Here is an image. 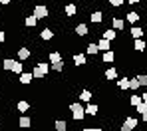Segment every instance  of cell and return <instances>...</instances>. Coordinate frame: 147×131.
<instances>
[{
    "instance_id": "6da1fadb",
    "label": "cell",
    "mask_w": 147,
    "mask_h": 131,
    "mask_svg": "<svg viewBox=\"0 0 147 131\" xmlns=\"http://www.w3.org/2000/svg\"><path fill=\"white\" fill-rule=\"evenodd\" d=\"M50 66L46 62H38L36 66H34V70H32V78L34 79H44L46 78V74H48Z\"/></svg>"
},
{
    "instance_id": "7a4b0ae2",
    "label": "cell",
    "mask_w": 147,
    "mask_h": 131,
    "mask_svg": "<svg viewBox=\"0 0 147 131\" xmlns=\"http://www.w3.org/2000/svg\"><path fill=\"white\" fill-rule=\"evenodd\" d=\"M32 14H34L38 20H44V18H48V16H50V10H48V6H46V4H36Z\"/></svg>"
},
{
    "instance_id": "3957f363",
    "label": "cell",
    "mask_w": 147,
    "mask_h": 131,
    "mask_svg": "<svg viewBox=\"0 0 147 131\" xmlns=\"http://www.w3.org/2000/svg\"><path fill=\"white\" fill-rule=\"evenodd\" d=\"M70 109H72V117L76 121H82V119L86 117V109L80 103H70Z\"/></svg>"
},
{
    "instance_id": "277c9868",
    "label": "cell",
    "mask_w": 147,
    "mask_h": 131,
    "mask_svg": "<svg viewBox=\"0 0 147 131\" xmlns=\"http://www.w3.org/2000/svg\"><path fill=\"white\" fill-rule=\"evenodd\" d=\"M133 127H137V119L135 117H125L121 125V131H133Z\"/></svg>"
},
{
    "instance_id": "5b68a950",
    "label": "cell",
    "mask_w": 147,
    "mask_h": 131,
    "mask_svg": "<svg viewBox=\"0 0 147 131\" xmlns=\"http://www.w3.org/2000/svg\"><path fill=\"white\" fill-rule=\"evenodd\" d=\"M64 14H66V16H76V14H78V6H76L74 2H68L66 8H64Z\"/></svg>"
},
{
    "instance_id": "8992f818",
    "label": "cell",
    "mask_w": 147,
    "mask_h": 131,
    "mask_svg": "<svg viewBox=\"0 0 147 131\" xmlns=\"http://www.w3.org/2000/svg\"><path fill=\"white\" fill-rule=\"evenodd\" d=\"M18 125H20V129H30V127H32V119L26 117V115H22V117L18 119Z\"/></svg>"
},
{
    "instance_id": "52a82bcc",
    "label": "cell",
    "mask_w": 147,
    "mask_h": 131,
    "mask_svg": "<svg viewBox=\"0 0 147 131\" xmlns=\"http://www.w3.org/2000/svg\"><path fill=\"white\" fill-rule=\"evenodd\" d=\"M32 56V52H30V48H18V60L20 62H24V60H28Z\"/></svg>"
},
{
    "instance_id": "ba28073f",
    "label": "cell",
    "mask_w": 147,
    "mask_h": 131,
    "mask_svg": "<svg viewBox=\"0 0 147 131\" xmlns=\"http://www.w3.org/2000/svg\"><path fill=\"white\" fill-rule=\"evenodd\" d=\"M24 24L28 28H34L36 24H38V18H36L34 14H30V16H26V18H24Z\"/></svg>"
},
{
    "instance_id": "9c48e42d",
    "label": "cell",
    "mask_w": 147,
    "mask_h": 131,
    "mask_svg": "<svg viewBox=\"0 0 147 131\" xmlns=\"http://www.w3.org/2000/svg\"><path fill=\"white\" fill-rule=\"evenodd\" d=\"M76 34H78L80 38L88 36V34H90V32H88V26H86V24H78V26H76Z\"/></svg>"
},
{
    "instance_id": "30bf717a",
    "label": "cell",
    "mask_w": 147,
    "mask_h": 131,
    "mask_svg": "<svg viewBox=\"0 0 147 131\" xmlns=\"http://www.w3.org/2000/svg\"><path fill=\"white\" fill-rule=\"evenodd\" d=\"M32 74H26V72H22V74H20V83H22V85H30V83H32Z\"/></svg>"
},
{
    "instance_id": "8fae6325",
    "label": "cell",
    "mask_w": 147,
    "mask_h": 131,
    "mask_svg": "<svg viewBox=\"0 0 147 131\" xmlns=\"http://www.w3.org/2000/svg\"><path fill=\"white\" fill-rule=\"evenodd\" d=\"M74 64L76 66H86L88 62H86V56L84 54H74Z\"/></svg>"
},
{
    "instance_id": "7c38bea8",
    "label": "cell",
    "mask_w": 147,
    "mask_h": 131,
    "mask_svg": "<svg viewBox=\"0 0 147 131\" xmlns=\"http://www.w3.org/2000/svg\"><path fill=\"white\" fill-rule=\"evenodd\" d=\"M101 38H105V40H109V42H111V40H115V38H117V32H115V30H105V32L101 34Z\"/></svg>"
},
{
    "instance_id": "4fadbf2b",
    "label": "cell",
    "mask_w": 147,
    "mask_h": 131,
    "mask_svg": "<svg viewBox=\"0 0 147 131\" xmlns=\"http://www.w3.org/2000/svg\"><path fill=\"white\" fill-rule=\"evenodd\" d=\"M14 62H16V60H12V58H6V60H2V68H4L6 72H12V66H14Z\"/></svg>"
},
{
    "instance_id": "5bb4252c",
    "label": "cell",
    "mask_w": 147,
    "mask_h": 131,
    "mask_svg": "<svg viewBox=\"0 0 147 131\" xmlns=\"http://www.w3.org/2000/svg\"><path fill=\"white\" fill-rule=\"evenodd\" d=\"M90 20H92V22H96V24H99V22L103 20V14H101L99 10H96V12H92V14H90Z\"/></svg>"
},
{
    "instance_id": "9a60e30c",
    "label": "cell",
    "mask_w": 147,
    "mask_h": 131,
    "mask_svg": "<svg viewBox=\"0 0 147 131\" xmlns=\"http://www.w3.org/2000/svg\"><path fill=\"white\" fill-rule=\"evenodd\" d=\"M40 38H42V40H52V38H54V32H52L50 28H44V30L40 32Z\"/></svg>"
},
{
    "instance_id": "2e32d148",
    "label": "cell",
    "mask_w": 147,
    "mask_h": 131,
    "mask_svg": "<svg viewBox=\"0 0 147 131\" xmlns=\"http://www.w3.org/2000/svg\"><path fill=\"white\" fill-rule=\"evenodd\" d=\"M101 60H103V62H109V64H111V62L115 60V52H111V50L103 52V56H101Z\"/></svg>"
},
{
    "instance_id": "e0dca14e",
    "label": "cell",
    "mask_w": 147,
    "mask_h": 131,
    "mask_svg": "<svg viewBox=\"0 0 147 131\" xmlns=\"http://www.w3.org/2000/svg\"><path fill=\"white\" fill-rule=\"evenodd\" d=\"M12 72H14V74H18V76H20V74H22V72H24V64H22V62H20V60H18V62H14V66H12Z\"/></svg>"
},
{
    "instance_id": "ac0fdd59",
    "label": "cell",
    "mask_w": 147,
    "mask_h": 131,
    "mask_svg": "<svg viewBox=\"0 0 147 131\" xmlns=\"http://www.w3.org/2000/svg\"><path fill=\"white\" fill-rule=\"evenodd\" d=\"M86 52L90 54V56H96V54L99 52V48H98V44L96 42H92V44H88V48H86Z\"/></svg>"
},
{
    "instance_id": "d6986e66",
    "label": "cell",
    "mask_w": 147,
    "mask_h": 131,
    "mask_svg": "<svg viewBox=\"0 0 147 131\" xmlns=\"http://www.w3.org/2000/svg\"><path fill=\"white\" fill-rule=\"evenodd\" d=\"M98 48H99V50H103V52H107V50L111 48V46H109V40H105V38H101V40L98 42Z\"/></svg>"
},
{
    "instance_id": "ffe728a7",
    "label": "cell",
    "mask_w": 147,
    "mask_h": 131,
    "mask_svg": "<svg viewBox=\"0 0 147 131\" xmlns=\"http://www.w3.org/2000/svg\"><path fill=\"white\" fill-rule=\"evenodd\" d=\"M16 109H18V111H20V113H26V111H28V109H30V103H28V101H24V99H22V101H18V105H16Z\"/></svg>"
},
{
    "instance_id": "44dd1931",
    "label": "cell",
    "mask_w": 147,
    "mask_h": 131,
    "mask_svg": "<svg viewBox=\"0 0 147 131\" xmlns=\"http://www.w3.org/2000/svg\"><path fill=\"white\" fill-rule=\"evenodd\" d=\"M117 78V70L115 68H107L105 70V79H115Z\"/></svg>"
},
{
    "instance_id": "7402d4cb",
    "label": "cell",
    "mask_w": 147,
    "mask_h": 131,
    "mask_svg": "<svg viewBox=\"0 0 147 131\" xmlns=\"http://www.w3.org/2000/svg\"><path fill=\"white\" fill-rule=\"evenodd\" d=\"M54 129H56V131H66V129H68V125H66L64 119H58V121L54 123Z\"/></svg>"
},
{
    "instance_id": "603a6c76",
    "label": "cell",
    "mask_w": 147,
    "mask_h": 131,
    "mask_svg": "<svg viewBox=\"0 0 147 131\" xmlns=\"http://www.w3.org/2000/svg\"><path fill=\"white\" fill-rule=\"evenodd\" d=\"M143 34H145V32H143V28H131V36H133V38H135V40H139V38H141V36H143Z\"/></svg>"
},
{
    "instance_id": "cb8c5ba5",
    "label": "cell",
    "mask_w": 147,
    "mask_h": 131,
    "mask_svg": "<svg viewBox=\"0 0 147 131\" xmlns=\"http://www.w3.org/2000/svg\"><path fill=\"white\" fill-rule=\"evenodd\" d=\"M117 87H119V89H129V78L117 79Z\"/></svg>"
},
{
    "instance_id": "d4e9b609",
    "label": "cell",
    "mask_w": 147,
    "mask_h": 131,
    "mask_svg": "<svg viewBox=\"0 0 147 131\" xmlns=\"http://www.w3.org/2000/svg\"><path fill=\"white\" fill-rule=\"evenodd\" d=\"M98 111H99V107H98V105H96V103L88 105V109H86V113H88V115H94V117L98 115Z\"/></svg>"
},
{
    "instance_id": "484cf974",
    "label": "cell",
    "mask_w": 147,
    "mask_h": 131,
    "mask_svg": "<svg viewBox=\"0 0 147 131\" xmlns=\"http://www.w3.org/2000/svg\"><path fill=\"white\" fill-rule=\"evenodd\" d=\"M48 60L52 62V64H56V62H60V60H64V58H62V54H60V52H52L48 56Z\"/></svg>"
},
{
    "instance_id": "4316f807",
    "label": "cell",
    "mask_w": 147,
    "mask_h": 131,
    "mask_svg": "<svg viewBox=\"0 0 147 131\" xmlns=\"http://www.w3.org/2000/svg\"><path fill=\"white\" fill-rule=\"evenodd\" d=\"M139 18H141V16H139L137 12H129V14H127V22H131V24L139 22Z\"/></svg>"
},
{
    "instance_id": "83f0119b",
    "label": "cell",
    "mask_w": 147,
    "mask_h": 131,
    "mask_svg": "<svg viewBox=\"0 0 147 131\" xmlns=\"http://www.w3.org/2000/svg\"><path fill=\"white\" fill-rule=\"evenodd\" d=\"M80 99H82V101H90V99H92V91H90V89H82Z\"/></svg>"
},
{
    "instance_id": "f1b7e54d",
    "label": "cell",
    "mask_w": 147,
    "mask_h": 131,
    "mask_svg": "<svg viewBox=\"0 0 147 131\" xmlns=\"http://www.w3.org/2000/svg\"><path fill=\"white\" fill-rule=\"evenodd\" d=\"M133 48H135L137 52H143V50H145L147 46H145V42H143V40L139 38V40H135V44H133Z\"/></svg>"
},
{
    "instance_id": "f546056e",
    "label": "cell",
    "mask_w": 147,
    "mask_h": 131,
    "mask_svg": "<svg viewBox=\"0 0 147 131\" xmlns=\"http://www.w3.org/2000/svg\"><path fill=\"white\" fill-rule=\"evenodd\" d=\"M52 70H54V72H58V74H60V72H64V60H60V62L52 64Z\"/></svg>"
},
{
    "instance_id": "4dcf8cb0",
    "label": "cell",
    "mask_w": 147,
    "mask_h": 131,
    "mask_svg": "<svg viewBox=\"0 0 147 131\" xmlns=\"http://www.w3.org/2000/svg\"><path fill=\"white\" fill-rule=\"evenodd\" d=\"M113 28L115 30H123L125 28V22H123L121 18H113Z\"/></svg>"
},
{
    "instance_id": "1f68e13d",
    "label": "cell",
    "mask_w": 147,
    "mask_h": 131,
    "mask_svg": "<svg viewBox=\"0 0 147 131\" xmlns=\"http://www.w3.org/2000/svg\"><path fill=\"white\" fill-rule=\"evenodd\" d=\"M129 103H131V107H137V105L141 103V95H131L129 97Z\"/></svg>"
},
{
    "instance_id": "d6a6232c",
    "label": "cell",
    "mask_w": 147,
    "mask_h": 131,
    "mask_svg": "<svg viewBox=\"0 0 147 131\" xmlns=\"http://www.w3.org/2000/svg\"><path fill=\"white\" fill-rule=\"evenodd\" d=\"M137 81H139V85H147V74H139Z\"/></svg>"
},
{
    "instance_id": "836d02e7",
    "label": "cell",
    "mask_w": 147,
    "mask_h": 131,
    "mask_svg": "<svg viewBox=\"0 0 147 131\" xmlns=\"http://www.w3.org/2000/svg\"><path fill=\"white\" fill-rule=\"evenodd\" d=\"M137 87H139V81H137V78H135V79H129V89H133V91H135Z\"/></svg>"
},
{
    "instance_id": "e575fe53",
    "label": "cell",
    "mask_w": 147,
    "mask_h": 131,
    "mask_svg": "<svg viewBox=\"0 0 147 131\" xmlns=\"http://www.w3.org/2000/svg\"><path fill=\"white\" fill-rule=\"evenodd\" d=\"M135 111H139V113H145V111H147V103H143V101H141V103L135 107Z\"/></svg>"
},
{
    "instance_id": "d590c367",
    "label": "cell",
    "mask_w": 147,
    "mask_h": 131,
    "mask_svg": "<svg viewBox=\"0 0 147 131\" xmlns=\"http://www.w3.org/2000/svg\"><path fill=\"white\" fill-rule=\"evenodd\" d=\"M109 4H111V6H121L123 0H109Z\"/></svg>"
},
{
    "instance_id": "8d00e7d4",
    "label": "cell",
    "mask_w": 147,
    "mask_h": 131,
    "mask_svg": "<svg viewBox=\"0 0 147 131\" xmlns=\"http://www.w3.org/2000/svg\"><path fill=\"white\" fill-rule=\"evenodd\" d=\"M2 42H6V34L0 30V44H2Z\"/></svg>"
},
{
    "instance_id": "74e56055",
    "label": "cell",
    "mask_w": 147,
    "mask_h": 131,
    "mask_svg": "<svg viewBox=\"0 0 147 131\" xmlns=\"http://www.w3.org/2000/svg\"><path fill=\"white\" fill-rule=\"evenodd\" d=\"M10 2H12V0H0V6H8Z\"/></svg>"
},
{
    "instance_id": "f35d334b",
    "label": "cell",
    "mask_w": 147,
    "mask_h": 131,
    "mask_svg": "<svg viewBox=\"0 0 147 131\" xmlns=\"http://www.w3.org/2000/svg\"><path fill=\"white\" fill-rule=\"evenodd\" d=\"M141 101H143V103H147V91L143 93V95H141Z\"/></svg>"
},
{
    "instance_id": "ab89813d",
    "label": "cell",
    "mask_w": 147,
    "mask_h": 131,
    "mask_svg": "<svg viewBox=\"0 0 147 131\" xmlns=\"http://www.w3.org/2000/svg\"><path fill=\"white\" fill-rule=\"evenodd\" d=\"M141 119H143V121L147 123V111H145V113H141Z\"/></svg>"
},
{
    "instance_id": "60d3db41",
    "label": "cell",
    "mask_w": 147,
    "mask_h": 131,
    "mask_svg": "<svg viewBox=\"0 0 147 131\" xmlns=\"http://www.w3.org/2000/svg\"><path fill=\"white\" fill-rule=\"evenodd\" d=\"M129 4H137V2H141V0H127Z\"/></svg>"
},
{
    "instance_id": "b9f144b4",
    "label": "cell",
    "mask_w": 147,
    "mask_h": 131,
    "mask_svg": "<svg viewBox=\"0 0 147 131\" xmlns=\"http://www.w3.org/2000/svg\"><path fill=\"white\" fill-rule=\"evenodd\" d=\"M92 131H103L101 127H92Z\"/></svg>"
},
{
    "instance_id": "7bdbcfd3",
    "label": "cell",
    "mask_w": 147,
    "mask_h": 131,
    "mask_svg": "<svg viewBox=\"0 0 147 131\" xmlns=\"http://www.w3.org/2000/svg\"><path fill=\"white\" fill-rule=\"evenodd\" d=\"M82 131H92V127H84V129H82Z\"/></svg>"
},
{
    "instance_id": "ee69618b",
    "label": "cell",
    "mask_w": 147,
    "mask_h": 131,
    "mask_svg": "<svg viewBox=\"0 0 147 131\" xmlns=\"http://www.w3.org/2000/svg\"><path fill=\"white\" fill-rule=\"evenodd\" d=\"M20 131H28V129H20Z\"/></svg>"
},
{
    "instance_id": "f6af8a7d",
    "label": "cell",
    "mask_w": 147,
    "mask_h": 131,
    "mask_svg": "<svg viewBox=\"0 0 147 131\" xmlns=\"http://www.w3.org/2000/svg\"><path fill=\"white\" fill-rule=\"evenodd\" d=\"M0 12H2V6H0Z\"/></svg>"
},
{
    "instance_id": "bcb514c9",
    "label": "cell",
    "mask_w": 147,
    "mask_h": 131,
    "mask_svg": "<svg viewBox=\"0 0 147 131\" xmlns=\"http://www.w3.org/2000/svg\"><path fill=\"white\" fill-rule=\"evenodd\" d=\"M28 2H34V0H28Z\"/></svg>"
},
{
    "instance_id": "7dc6e473",
    "label": "cell",
    "mask_w": 147,
    "mask_h": 131,
    "mask_svg": "<svg viewBox=\"0 0 147 131\" xmlns=\"http://www.w3.org/2000/svg\"><path fill=\"white\" fill-rule=\"evenodd\" d=\"M0 131H2V129H0Z\"/></svg>"
}]
</instances>
